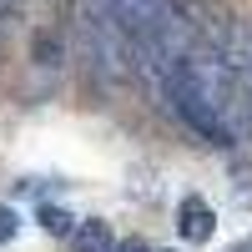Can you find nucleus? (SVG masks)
<instances>
[{
    "mask_svg": "<svg viewBox=\"0 0 252 252\" xmlns=\"http://www.w3.org/2000/svg\"><path fill=\"white\" fill-rule=\"evenodd\" d=\"M232 252H247V247H232Z\"/></svg>",
    "mask_w": 252,
    "mask_h": 252,
    "instance_id": "9b49d317",
    "label": "nucleus"
},
{
    "mask_svg": "<svg viewBox=\"0 0 252 252\" xmlns=\"http://www.w3.org/2000/svg\"><path fill=\"white\" fill-rule=\"evenodd\" d=\"M212 227H217V217H212V202L207 197H182V207H177V232L187 237V242H212Z\"/></svg>",
    "mask_w": 252,
    "mask_h": 252,
    "instance_id": "7ed1b4c3",
    "label": "nucleus"
},
{
    "mask_svg": "<svg viewBox=\"0 0 252 252\" xmlns=\"http://www.w3.org/2000/svg\"><path fill=\"white\" fill-rule=\"evenodd\" d=\"M31 61L40 71H56L61 61H66V40H61L56 31H35V40H31Z\"/></svg>",
    "mask_w": 252,
    "mask_h": 252,
    "instance_id": "39448f33",
    "label": "nucleus"
},
{
    "mask_svg": "<svg viewBox=\"0 0 252 252\" xmlns=\"http://www.w3.org/2000/svg\"><path fill=\"white\" fill-rule=\"evenodd\" d=\"M0 56H5V15H0Z\"/></svg>",
    "mask_w": 252,
    "mask_h": 252,
    "instance_id": "9d476101",
    "label": "nucleus"
},
{
    "mask_svg": "<svg viewBox=\"0 0 252 252\" xmlns=\"http://www.w3.org/2000/svg\"><path fill=\"white\" fill-rule=\"evenodd\" d=\"M15 232H20V217L10 212V207H0V247H5V242H10Z\"/></svg>",
    "mask_w": 252,
    "mask_h": 252,
    "instance_id": "6e6552de",
    "label": "nucleus"
},
{
    "mask_svg": "<svg viewBox=\"0 0 252 252\" xmlns=\"http://www.w3.org/2000/svg\"><path fill=\"white\" fill-rule=\"evenodd\" d=\"M161 101L177 111V121H182V126H187V131H192L197 141L222 146V152H227V146H237V131H232V126H227V121H222L212 106H207V101H202L192 86H187V81H182V71H172V76H166Z\"/></svg>",
    "mask_w": 252,
    "mask_h": 252,
    "instance_id": "f03ea898",
    "label": "nucleus"
},
{
    "mask_svg": "<svg viewBox=\"0 0 252 252\" xmlns=\"http://www.w3.org/2000/svg\"><path fill=\"white\" fill-rule=\"evenodd\" d=\"M81 56L101 81H131V35L101 10V0L81 15Z\"/></svg>",
    "mask_w": 252,
    "mask_h": 252,
    "instance_id": "f257e3e1",
    "label": "nucleus"
},
{
    "mask_svg": "<svg viewBox=\"0 0 252 252\" xmlns=\"http://www.w3.org/2000/svg\"><path fill=\"white\" fill-rule=\"evenodd\" d=\"M71 237H76V252H111V247H116L111 227H106V222H96V217H91V222H81Z\"/></svg>",
    "mask_w": 252,
    "mask_h": 252,
    "instance_id": "423d86ee",
    "label": "nucleus"
},
{
    "mask_svg": "<svg viewBox=\"0 0 252 252\" xmlns=\"http://www.w3.org/2000/svg\"><path fill=\"white\" fill-rule=\"evenodd\" d=\"M35 217H40V227H46L51 237H71V232H76V222H71V212H61V207H40Z\"/></svg>",
    "mask_w": 252,
    "mask_h": 252,
    "instance_id": "0eeeda50",
    "label": "nucleus"
},
{
    "mask_svg": "<svg viewBox=\"0 0 252 252\" xmlns=\"http://www.w3.org/2000/svg\"><path fill=\"white\" fill-rule=\"evenodd\" d=\"M111 252H152V247H146L141 237H131V242H121V247H111Z\"/></svg>",
    "mask_w": 252,
    "mask_h": 252,
    "instance_id": "1a4fd4ad",
    "label": "nucleus"
},
{
    "mask_svg": "<svg viewBox=\"0 0 252 252\" xmlns=\"http://www.w3.org/2000/svg\"><path fill=\"white\" fill-rule=\"evenodd\" d=\"M166 10H172L187 31H197V40L212 46V35L222 31V15L212 10V0H166Z\"/></svg>",
    "mask_w": 252,
    "mask_h": 252,
    "instance_id": "20e7f679",
    "label": "nucleus"
}]
</instances>
